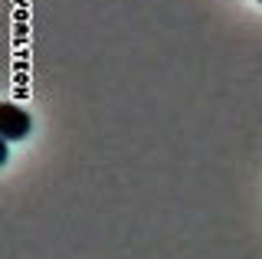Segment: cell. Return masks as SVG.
Wrapping results in <instances>:
<instances>
[{
	"instance_id": "6da1fadb",
	"label": "cell",
	"mask_w": 262,
	"mask_h": 259,
	"mask_svg": "<svg viewBox=\"0 0 262 259\" xmlns=\"http://www.w3.org/2000/svg\"><path fill=\"white\" fill-rule=\"evenodd\" d=\"M30 115L20 109V105H13V102H7L4 109H0V132H4V138L7 141H16V138H27L30 135Z\"/></svg>"
},
{
	"instance_id": "7a4b0ae2",
	"label": "cell",
	"mask_w": 262,
	"mask_h": 259,
	"mask_svg": "<svg viewBox=\"0 0 262 259\" xmlns=\"http://www.w3.org/2000/svg\"><path fill=\"white\" fill-rule=\"evenodd\" d=\"M259 4H262V0H259Z\"/></svg>"
}]
</instances>
